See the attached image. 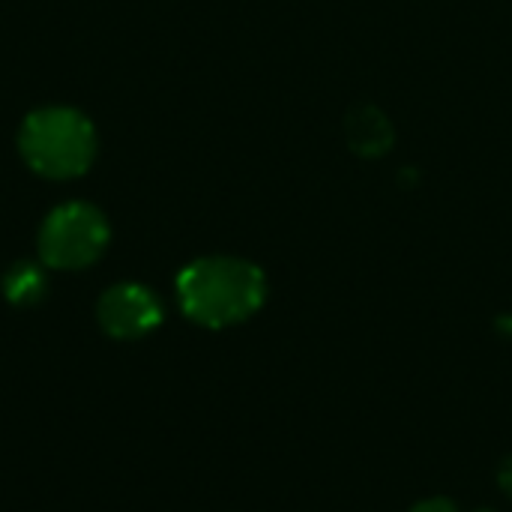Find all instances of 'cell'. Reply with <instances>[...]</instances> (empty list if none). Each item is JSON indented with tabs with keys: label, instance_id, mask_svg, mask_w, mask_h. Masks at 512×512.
I'll return each mask as SVG.
<instances>
[{
	"label": "cell",
	"instance_id": "6da1fadb",
	"mask_svg": "<svg viewBox=\"0 0 512 512\" xmlns=\"http://www.w3.org/2000/svg\"><path fill=\"white\" fill-rule=\"evenodd\" d=\"M267 297L258 264L234 255H210L186 264L177 276V300L189 321L222 330L252 318Z\"/></svg>",
	"mask_w": 512,
	"mask_h": 512
},
{
	"label": "cell",
	"instance_id": "7a4b0ae2",
	"mask_svg": "<svg viewBox=\"0 0 512 512\" xmlns=\"http://www.w3.org/2000/svg\"><path fill=\"white\" fill-rule=\"evenodd\" d=\"M18 150L33 174L48 180H75L93 165L96 129L75 108H36L21 123Z\"/></svg>",
	"mask_w": 512,
	"mask_h": 512
},
{
	"label": "cell",
	"instance_id": "3957f363",
	"mask_svg": "<svg viewBox=\"0 0 512 512\" xmlns=\"http://www.w3.org/2000/svg\"><path fill=\"white\" fill-rule=\"evenodd\" d=\"M111 237L99 207L66 201L54 207L39 228V261L51 270H84L105 252Z\"/></svg>",
	"mask_w": 512,
	"mask_h": 512
},
{
	"label": "cell",
	"instance_id": "277c9868",
	"mask_svg": "<svg viewBox=\"0 0 512 512\" xmlns=\"http://www.w3.org/2000/svg\"><path fill=\"white\" fill-rule=\"evenodd\" d=\"M162 303L159 297L138 282L111 285L96 306L99 327L111 339H141L162 324Z\"/></svg>",
	"mask_w": 512,
	"mask_h": 512
},
{
	"label": "cell",
	"instance_id": "5b68a950",
	"mask_svg": "<svg viewBox=\"0 0 512 512\" xmlns=\"http://www.w3.org/2000/svg\"><path fill=\"white\" fill-rule=\"evenodd\" d=\"M345 138L351 144L354 153L360 156H384L393 141H396V132L387 120V114L375 105H357L354 111H348L345 117Z\"/></svg>",
	"mask_w": 512,
	"mask_h": 512
},
{
	"label": "cell",
	"instance_id": "8992f818",
	"mask_svg": "<svg viewBox=\"0 0 512 512\" xmlns=\"http://www.w3.org/2000/svg\"><path fill=\"white\" fill-rule=\"evenodd\" d=\"M48 291V276L33 261H15L3 273V297L12 306H36Z\"/></svg>",
	"mask_w": 512,
	"mask_h": 512
},
{
	"label": "cell",
	"instance_id": "52a82bcc",
	"mask_svg": "<svg viewBox=\"0 0 512 512\" xmlns=\"http://www.w3.org/2000/svg\"><path fill=\"white\" fill-rule=\"evenodd\" d=\"M411 512H459L453 507V501H447V498H429V501H423V504H417Z\"/></svg>",
	"mask_w": 512,
	"mask_h": 512
},
{
	"label": "cell",
	"instance_id": "ba28073f",
	"mask_svg": "<svg viewBox=\"0 0 512 512\" xmlns=\"http://www.w3.org/2000/svg\"><path fill=\"white\" fill-rule=\"evenodd\" d=\"M501 486H504V489L512 495V462H507V465H504V471H501Z\"/></svg>",
	"mask_w": 512,
	"mask_h": 512
}]
</instances>
